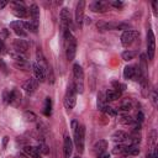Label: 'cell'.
Wrapping results in <instances>:
<instances>
[{
  "label": "cell",
  "mask_w": 158,
  "mask_h": 158,
  "mask_svg": "<svg viewBox=\"0 0 158 158\" xmlns=\"http://www.w3.org/2000/svg\"><path fill=\"white\" fill-rule=\"evenodd\" d=\"M6 5H7V1H5V0H1V1H0V9L5 7Z\"/></svg>",
  "instance_id": "cell-47"
},
{
  "label": "cell",
  "mask_w": 158,
  "mask_h": 158,
  "mask_svg": "<svg viewBox=\"0 0 158 158\" xmlns=\"http://www.w3.org/2000/svg\"><path fill=\"white\" fill-rule=\"evenodd\" d=\"M11 6H12V12H14V15L15 16H17V17H20V19H26V17H28V10L26 9V6H25V4L23 2H21V1H12L11 4H10Z\"/></svg>",
  "instance_id": "cell-5"
},
{
  "label": "cell",
  "mask_w": 158,
  "mask_h": 158,
  "mask_svg": "<svg viewBox=\"0 0 158 158\" xmlns=\"http://www.w3.org/2000/svg\"><path fill=\"white\" fill-rule=\"evenodd\" d=\"M151 102H152V105H153V107H157L158 106V95H157V91L156 90H153L152 93H151Z\"/></svg>",
  "instance_id": "cell-32"
},
{
  "label": "cell",
  "mask_w": 158,
  "mask_h": 158,
  "mask_svg": "<svg viewBox=\"0 0 158 158\" xmlns=\"http://www.w3.org/2000/svg\"><path fill=\"white\" fill-rule=\"evenodd\" d=\"M123 153H126V154H128V156H137V154L139 153V148H138V146L128 144V146H125Z\"/></svg>",
  "instance_id": "cell-23"
},
{
  "label": "cell",
  "mask_w": 158,
  "mask_h": 158,
  "mask_svg": "<svg viewBox=\"0 0 158 158\" xmlns=\"http://www.w3.org/2000/svg\"><path fill=\"white\" fill-rule=\"evenodd\" d=\"M72 130L74 133V142L77 146V149L79 153L84 152V137H85V127L83 125H79L77 120L72 121Z\"/></svg>",
  "instance_id": "cell-1"
},
{
  "label": "cell",
  "mask_w": 158,
  "mask_h": 158,
  "mask_svg": "<svg viewBox=\"0 0 158 158\" xmlns=\"http://www.w3.org/2000/svg\"><path fill=\"white\" fill-rule=\"evenodd\" d=\"M137 121H139V122H142V121H143V114H142L141 111L137 114Z\"/></svg>",
  "instance_id": "cell-45"
},
{
  "label": "cell",
  "mask_w": 158,
  "mask_h": 158,
  "mask_svg": "<svg viewBox=\"0 0 158 158\" xmlns=\"http://www.w3.org/2000/svg\"><path fill=\"white\" fill-rule=\"evenodd\" d=\"M1 32H2V33H1V37H2V38H6V37L9 36V33H7V30H6V28H4ZM1 37H0V38H1Z\"/></svg>",
  "instance_id": "cell-44"
},
{
  "label": "cell",
  "mask_w": 158,
  "mask_h": 158,
  "mask_svg": "<svg viewBox=\"0 0 158 158\" xmlns=\"http://www.w3.org/2000/svg\"><path fill=\"white\" fill-rule=\"evenodd\" d=\"M96 105H98V109L100 111H104L105 106H106V100H105V95L102 93H99L98 95V100H96Z\"/></svg>",
  "instance_id": "cell-26"
},
{
  "label": "cell",
  "mask_w": 158,
  "mask_h": 158,
  "mask_svg": "<svg viewBox=\"0 0 158 158\" xmlns=\"http://www.w3.org/2000/svg\"><path fill=\"white\" fill-rule=\"evenodd\" d=\"M104 95H105V100H106V102H107V101H115V100H117L121 94L117 93V91L114 90V89H107Z\"/></svg>",
  "instance_id": "cell-20"
},
{
  "label": "cell",
  "mask_w": 158,
  "mask_h": 158,
  "mask_svg": "<svg viewBox=\"0 0 158 158\" xmlns=\"http://www.w3.org/2000/svg\"><path fill=\"white\" fill-rule=\"evenodd\" d=\"M132 109V105H131V101H123L121 105H120V107H118V111H121V112H128L130 110Z\"/></svg>",
  "instance_id": "cell-29"
},
{
  "label": "cell",
  "mask_w": 158,
  "mask_h": 158,
  "mask_svg": "<svg viewBox=\"0 0 158 158\" xmlns=\"http://www.w3.org/2000/svg\"><path fill=\"white\" fill-rule=\"evenodd\" d=\"M14 49H15V52H17L20 54L26 53L28 49V43L25 40H15L14 41Z\"/></svg>",
  "instance_id": "cell-14"
},
{
  "label": "cell",
  "mask_w": 158,
  "mask_h": 158,
  "mask_svg": "<svg viewBox=\"0 0 158 158\" xmlns=\"http://www.w3.org/2000/svg\"><path fill=\"white\" fill-rule=\"evenodd\" d=\"M77 91H75V88H74V84L70 83L69 86H68V90H67V94L64 96V107L70 111L74 106H75V102H77Z\"/></svg>",
  "instance_id": "cell-3"
},
{
  "label": "cell",
  "mask_w": 158,
  "mask_h": 158,
  "mask_svg": "<svg viewBox=\"0 0 158 158\" xmlns=\"http://www.w3.org/2000/svg\"><path fill=\"white\" fill-rule=\"evenodd\" d=\"M23 152L27 154V156H30V157H32V158H38L40 157V151H38V148L37 147H33V146H25L23 147Z\"/></svg>",
  "instance_id": "cell-18"
},
{
  "label": "cell",
  "mask_w": 158,
  "mask_h": 158,
  "mask_svg": "<svg viewBox=\"0 0 158 158\" xmlns=\"http://www.w3.org/2000/svg\"><path fill=\"white\" fill-rule=\"evenodd\" d=\"M106 148H107V142H106L105 139H99V141L94 144V152H95L96 154H99V153H101V152H105Z\"/></svg>",
  "instance_id": "cell-22"
},
{
  "label": "cell",
  "mask_w": 158,
  "mask_h": 158,
  "mask_svg": "<svg viewBox=\"0 0 158 158\" xmlns=\"http://www.w3.org/2000/svg\"><path fill=\"white\" fill-rule=\"evenodd\" d=\"M63 152H64V158H69L72 156L73 152V143H72V138L65 135L64 136V142H63Z\"/></svg>",
  "instance_id": "cell-13"
},
{
  "label": "cell",
  "mask_w": 158,
  "mask_h": 158,
  "mask_svg": "<svg viewBox=\"0 0 158 158\" xmlns=\"http://www.w3.org/2000/svg\"><path fill=\"white\" fill-rule=\"evenodd\" d=\"M138 36V32L135 31V30H128V31H125L121 36V43L123 47H128L130 44L133 43V41L137 38Z\"/></svg>",
  "instance_id": "cell-7"
},
{
  "label": "cell",
  "mask_w": 158,
  "mask_h": 158,
  "mask_svg": "<svg viewBox=\"0 0 158 158\" xmlns=\"http://www.w3.org/2000/svg\"><path fill=\"white\" fill-rule=\"evenodd\" d=\"M109 6H110L109 2L99 0V1H94V2L90 5V9H91V11H94V12H106V11L109 10Z\"/></svg>",
  "instance_id": "cell-12"
},
{
  "label": "cell",
  "mask_w": 158,
  "mask_h": 158,
  "mask_svg": "<svg viewBox=\"0 0 158 158\" xmlns=\"http://www.w3.org/2000/svg\"><path fill=\"white\" fill-rule=\"evenodd\" d=\"M0 69H1L5 74H7V65L5 64V62H4L1 58H0Z\"/></svg>",
  "instance_id": "cell-40"
},
{
  "label": "cell",
  "mask_w": 158,
  "mask_h": 158,
  "mask_svg": "<svg viewBox=\"0 0 158 158\" xmlns=\"http://www.w3.org/2000/svg\"><path fill=\"white\" fill-rule=\"evenodd\" d=\"M131 28V25L130 23H126V22H117L116 23V30H125V31H128Z\"/></svg>",
  "instance_id": "cell-33"
},
{
  "label": "cell",
  "mask_w": 158,
  "mask_h": 158,
  "mask_svg": "<svg viewBox=\"0 0 158 158\" xmlns=\"http://www.w3.org/2000/svg\"><path fill=\"white\" fill-rule=\"evenodd\" d=\"M84 7H85V1L84 0H80L77 4V7H75V21L79 26H81L83 21H84Z\"/></svg>",
  "instance_id": "cell-8"
},
{
  "label": "cell",
  "mask_w": 158,
  "mask_h": 158,
  "mask_svg": "<svg viewBox=\"0 0 158 158\" xmlns=\"http://www.w3.org/2000/svg\"><path fill=\"white\" fill-rule=\"evenodd\" d=\"M31 67H32L35 78H36L38 81H44V79H46V69H44L42 65H40L37 62H35Z\"/></svg>",
  "instance_id": "cell-10"
},
{
  "label": "cell",
  "mask_w": 158,
  "mask_h": 158,
  "mask_svg": "<svg viewBox=\"0 0 158 158\" xmlns=\"http://www.w3.org/2000/svg\"><path fill=\"white\" fill-rule=\"evenodd\" d=\"M77 53V40L75 37L70 36L67 41H65V56L68 60H73Z\"/></svg>",
  "instance_id": "cell-4"
},
{
  "label": "cell",
  "mask_w": 158,
  "mask_h": 158,
  "mask_svg": "<svg viewBox=\"0 0 158 158\" xmlns=\"http://www.w3.org/2000/svg\"><path fill=\"white\" fill-rule=\"evenodd\" d=\"M23 118H25V121H27V122H35L36 118H37V116H36V114L32 112V111H25V112H23Z\"/></svg>",
  "instance_id": "cell-28"
},
{
  "label": "cell",
  "mask_w": 158,
  "mask_h": 158,
  "mask_svg": "<svg viewBox=\"0 0 158 158\" xmlns=\"http://www.w3.org/2000/svg\"><path fill=\"white\" fill-rule=\"evenodd\" d=\"M60 25H62V28H69L72 26L70 12L67 7H63L60 10Z\"/></svg>",
  "instance_id": "cell-9"
},
{
  "label": "cell",
  "mask_w": 158,
  "mask_h": 158,
  "mask_svg": "<svg viewBox=\"0 0 158 158\" xmlns=\"http://www.w3.org/2000/svg\"><path fill=\"white\" fill-rule=\"evenodd\" d=\"M73 75H74V88H75V91L81 94L84 91V84H83V79H84V72L81 69V67L75 63L73 65Z\"/></svg>",
  "instance_id": "cell-2"
},
{
  "label": "cell",
  "mask_w": 158,
  "mask_h": 158,
  "mask_svg": "<svg viewBox=\"0 0 158 158\" xmlns=\"http://www.w3.org/2000/svg\"><path fill=\"white\" fill-rule=\"evenodd\" d=\"M10 27L15 31V33L16 35H19V36H21V37H25L27 33H26V31H25V27H23V25H22V21H12L11 23H10Z\"/></svg>",
  "instance_id": "cell-15"
},
{
  "label": "cell",
  "mask_w": 158,
  "mask_h": 158,
  "mask_svg": "<svg viewBox=\"0 0 158 158\" xmlns=\"http://www.w3.org/2000/svg\"><path fill=\"white\" fill-rule=\"evenodd\" d=\"M152 6H153L154 15H157V6H158V1H153V2H152Z\"/></svg>",
  "instance_id": "cell-43"
},
{
  "label": "cell",
  "mask_w": 158,
  "mask_h": 158,
  "mask_svg": "<svg viewBox=\"0 0 158 158\" xmlns=\"http://www.w3.org/2000/svg\"><path fill=\"white\" fill-rule=\"evenodd\" d=\"M104 112L106 114V115H110V116H116L117 115V111L114 109V107H111V106H105V109H104Z\"/></svg>",
  "instance_id": "cell-34"
},
{
  "label": "cell",
  "mask_w": 158,
  "mask_h": 158,
  "mask_svg": "<svg viewBox=\"0 0 158 158\" xmlns=\"http://www.w3.org/2000/svg\"><path fill=\"white\" fill-rule=\"evenodd\" d=\"M7 141H9V137H6V136H5V137H4V139H2V149H5Z\"/></svg>",
  "instance_id": "cell-46"
},
{
  "label": "cell",
  "mask_w": 158,
  "mask_h": 158,
  "mask_svg": "<svg viewBox=\"0 0 158 158\" xmlns=\"http://www.w3.org/2000/svg\"><path fill=\"white\" fill-rule=\"evenodd\" d=\"M154 53H156V38H154L152 30H148L147 32V57L149 60L154 58Z\"/></svg>",
  "instance_id": "cell-6"
},
{
  "label": "cell",
  "mask_w": 158,
  "mask_h": 158,
  "mask_svg": "<svg viewBox=\"0 0 158 158\" xmlns=\"http://www.w3.org/2000/svg\"><path fill=\"white\" fill-rule=\"evenodd\" d=\"M152 158H158V153H157V149H156V148L153 149V154H152Z\"/></svg>",
  "instance_id": "cell-48"
},
{
  "label": "cell",
  "mask_w": 158,
  "mask_h": 158,
  "mask_svg": "<svg viewBox=\"0 0 158 158\" xmlns=\"http://www.w3.org/2000/svg\"><path fill=\"white\" fill-rule=\"evenodd\" d=\"M43 114H44V116H51V114H52V100H51V98H46V100H44Z\"/></svg>",
  "instance_id": "cell-25"
},
{
  "label": "cell",
  "mask_w": 158,
  "mask_h": 158,
  "mask_svg": "<svg viewBox=\"0 0 158 158\" xmlns=\"http://www.w3.org/2000/svg\"><path fill=\"white\" fill-rule=\"evenodd\" d=\"M38 148V151H40V153H43V154H47L48 152H49V149H48V147L44 144V143H41L40 144V147H37Z\"/></svg>",
  "instance_id": "cell-36"
},
{
  "label": "cell",
  "mask_w": 158,
  "mask_h": 158,
  "mask_svg": "<svg viewBox=\"0 0 158 158\" xmlns=\"http://www.w3.org/2000/svg\"><path fill=\"white\" fill-rule=\"evenodd\" d=\"M20 101H21V93L17 89L11 90L10 91V102L9 104H11L14 106H17L20 104Z\"/></svg>",
  "instance_id": "cell-16"
},
{
  "label": "cell",
  "mask_w": 158,
  "mask_h": 158,
  "mask_svg": "<svg viewBox=\"0 0 158 158\" xmlns=\"http://www.w3.org/2000/svg\"><path fill=\"white\" fill-rule=\"evenodd\" d=\"M4 53H6V46H5L4 41L0 38V54H4Z\"/></svg>",
  "instance_id": "cell-41"
},
{
  "label": "cell",
  "mask_w": 158,
  "mask_h": 158,
  "mask_svg": "<svg viewBox=\"0 0 158 158\" xmlns=\"http://www.w3.org/2000/svg\"><path fill=\"white\" fill-rule=\"evenodd\" d=\"M112 86H114L112 89L116 90V91L120 93V94L126 89V85H125V84H121V83H118V81H112Z\"/></svg>",
  "instance_id": "cell-31"
},
{
  "label": "cell",
  "mask_w": 158,
  "mask_h": 158,
  "mask_svg": "<svg viewBox=\"0 0 158 158\" xmlns=\"http://www.w3.org/2000/svg\"><path fill=\"white\" fill-rule=\"evenodd\" d=\"M14 65H15V68H17L20 70H25V72H27V70H30L32 68L31 64L26 59H23V60H14Z\"/></svg>",
  "instance_id": "cell-21"
},
{
  "label": "cell",
  "mask_w": 158,
  "mask_h": 158,
  "mask_svg": "<svg viewBox=\"0 0 158 158\" xmlns=\"http://www.w3.org/2000/svg\"><path fill=\"white\" fill-rule=\"evenodd\" d=\"M109 5H111V6L116 7V9H121V7H123V2H122V1H110Z\"/></svg>",
  "instance_id": "cell-37"
},
{
  "label": "cell",
  "mask_w": 158,
  "mask_h": 158,
  "mask_svg": "<svg viewBox=\"0 0 158 158\" xmlns=\"http://www.w3.org/2000/svg\"><path fill=\"white\" fill-rule=\"evenodd\" d=\"M2 98H4V102H5V104H9V102H10V91H9V90H4Z\"/></svg>",
  "instance_id": "cell-38"
},
{
  "label": "cell",
  "mask_w": 158,
  "mask_h": 158,
  "mask_svg": "<svg viewBox=\"0 0 158 158\" xmlns=\"http://www.w3.org/2000/svg\"><path fill=\"white\" fill-rule=\"evenodd\" d=\"M74 158H80V157H79V156H77V157H74Z\"/></svg>",
  "instance_id": "cell-51"
},
{
  "label": "cell",
  "mask_w": 158,
  "mask_h": 158,
  "mask_svg": "<svg viewBox=\"0 0 158 158\" xmlns=\"http://www.w3.org/2000/svg\"><path fill=\"white\" fill-rule=\"evenodd\" d=\"M96 27L99 28V31H106V22H104V21H99L98 23H96Z\"/></svg>",
  "instance_id": "cell-39"
},
{
  "label": "cell",
  "mask_w": 158,
  "mask_h": 158,
  "mask_svg": "<svg viewBox=\"0 0 158 158\" xmlns=\"http://www.w3.org/2000/svg\"><path fill=\"white\" fill-rule=\"evenodd\" d=\"M22 25L25 27V30H30L31 32H37L38 30V21L36 20H31V21H22Z\"/></svg>",
  "instance_id": "cell-19"
},
{
  "label": "cell",
  "mask_w": 158,
  "mask_h": 158,
  "mask_svg": "<svg viewBox=\"0 0 158 158\" xmlns=\"http://www.w3.org/2000/svg\"><path fill=\"white\" fill-rule=\"evenodd\" d=\"M123 149H125V146H123V144H121V143H118L117 146H115V147H114V149H112V153H114V154L123 153Z\"/></svg>",
  "instance_id": "cell-35"
},
{
  "label": "cell",
  "mask_w": 158,
  "mask_h": 158,
  "mask_svg": "<svg viewBox=\"0 0 158 158\" xmlns=\"http://www.w3.org/2000/svg\"><path fill=\"white\" fill-rule=\"evenodd\" d=\"M17 158H25V156H22V154H17Z\"/></svg>",
  "instance_id": "cell-50"
},
{
  "label": "cell",
  "mask_w": 158,
  "mask_h": 158,
  "mask_svg": "<svg viewBox=\"0 0 158 158\" xmlns=\"http://www.w3.org/2000/svg\"><path fill=\"white\" fill-rule=\"evenodd\" d=\"M111 139L116 143H122L123 141L127 139V133L125 131H116L111 135Z\"/></svg>",
  "instance_id": "cell-17"
},
{
  "label": "cell",
  "mask_w": 158,
  "mask_h": 158,
  "mask_svg": "<svg viewBox=\"0 0 158 158\" xmlns=\"http://www.w3.org/2000/svg\"><path fill=\"white\" fill-rule=\"evenodd\" d=\"M98 158H110V154H109V152H101V153H99L98 154Z\"/></svg>",
  "instance_id": "cell-42"
},
{
  "label": "cell",
  "mask_w": 158,
  "mask_h": 158,
  "mask_svg": "<svg viewBox=\"0 0 158 158\" xmlns=\"http://www.w3.org/2000/svg\"><path fill=\"white\" fill-rule=\"evenodd\" d=\"M85 22H86V23L89 25V23L91 22V19H90V17H86V19H85Z\"/></svg>",
  "instance_id": "cell-49"
},
{
  "label": "cell",
  "mask_w": 158,
  "mask_h": 158,
  "mask_svg": "<svg viewBox=\"0 0 158 158\" xmlns=\"http://www.w3.org/2000/svg\"><path fill=\"white\" fill-rule=\"evenodd\" d=\"M28 14H30V16L32 17V20L38 21V17H40V10H38V6H37L36 4H32V5L30 6Z\"/></svg>",
  "instance_id": "cell-24"
},
{
  "label": "cell",
  "mask_w": 158,
  "mask_h": 158,
  "mask_svg": "<svg viewBox=\"0 0 158 158\" xmlns=\"http://www.w3.org/2000/svg\"><path fill=\"white\" fill-rule=\"evenodd\" d=\"M137 56V52L136 51H125L123 53H122V59L123 60H126V62H128V60H132L135 57Z\"/></svg>",
  "instance_id": "cell-27"
},
{
  "label": "cell",
  "mask_w": 158,
  "mask_h": 158,
  "mask_svg": "<svg viewBox=\"0 0 158 158\" xmlns=\"http://www.w3.org/2000/svg\"><path fill=\"white\" fill-rule=\"evenodd\" d=\"M118 122L122 123V125H132L135 122V120L131 116H121L118 118Z\"/></svg>",
  "instance_id": "cell-30"
},
{
  "label": "cell",
  "mask_w": 158,
  "mask_h": 158,
  "mask_svg": "<svg viewBox=\"0 0 158 158\" xmlns=\"http://www.w3.org/2000/svg\"><path fill=\"white\" fill-rule=\"evenodd\" d=\"M38 80L36 79V78H30V79H27L23 84H22V89L26 91V93H28V94H31V93H33L37 88H38Z\"/></svg>",
  "instance_id": "cell-11"
}]
</instances>
